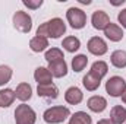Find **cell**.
I'll return each mask as SVG.
<instances>
[{"mask_svg": "<svg viewBox=\"0 0 126 124\" xmlns=\"http://www.w3.org/2000/svg\"><path fill=\"white\" fill-rule=\"evenodd\" d=\"M12 77V69L9 66H0V86L7 83Z\"/></svg>", "mask_w": 126, "mask_h": 124, "instance_id": "26", "label": "cell"}, {"mask_svg": "<svg viewBox=\"0 0 126 124\" xmlns=\"http://www.w3.org/2000/svg\"><path fill=\"white\" fill-rule=\"evenodd\" d=\"M66 18H67V22L70 24V26L75 28V29H81L87 24V15H85V12L81 10V9H78V7H70L66 12Z\"/></svg>", "mask_w": 126, "mask_h": 124, "instance_id": "4", "label": "cell"}, {"mask_svg": "<svg viewBox=\"0 0 126 124\" xmlns=\"http://www.w3.org/2000/svg\"><path fill=\"white\" fill-rule=\"evenodd\" d=\"M107 107V101L103 96H91L88 99V108L94 112H103Z\"/></svg>", "mask_w": 126, "mask_h": 124, "instance_id": "14", "label": "cell"}, {"mask_svg": "<svg viewBox=\"0 0 126 124\" xmlns=\"http://www.w3.org/2000/svg\"><path fill=\"white\" fill-rule=\"evenodd\" d=\"M122 101H123V102L126 104V91H125L123 93H122Z\"/></svg>", "mask_w": 126, "mask_h": 124, "instance_id": "31", "label": "cell"}, {"mask_svg": "<svg viewBox=\"0 0 126 124\" xmlns=\"http://www.w3.org/2000/svg\"><path fill=\"white\" fill-rule=\"evenodd\" d=\"M91 22H93V26L95 29H103L104 31L107 28V25L110 24V18L104 10H95L93 13Z\"/></svg>", "mask_w": 126, "mask_h": 124, "instance_id": "8", "label": "cell"}, {"mask_svg": "<svg viewBox=\"0 0 126 124\" xmlns=\"http://www.w3.org/2000/svg\"><path fill=\"white\" fill-rule=\"evenodd\" d=\"M37 92H38V96L48 98V99H56L57 95H59V89H57L56 85L47 83V85H38Z\"/></svg>", "mask_w": 126, "mask_h": 124, "instance_id": "9", "label": "cell"}, {"mask_svg": "<svg viewBox=\"0 0 126 124\" xmlns=\"http://www.w3.org/2000/svg\"><path fill=\"white\" fill-rule=\"evenodd\" d=\"M69 124H93V120H91V117H90L87 112L78 111V112H75V114L70 117Z\"/></svg>", "mask_w": 126, "mask_h": 124, "instance_id": "22", "label": "cell"}, {"mask_svg": "<svg viewBox=\"0 0 126 124\" xmlns=\"http://www.w3.org/2000/svg\"><path fill=\"white\" fill-rule=\"evenodd\" d=\"M104 35L110 39V41H114V42H117V41H120L122 38H123V31H122V28L120 26H117L116 24H109L107 25V28L104 29Z\"/></svg>", "mask_w": 126, "mask_h": 124, "instance_id": "11", "label": "cell"}, {"mask_svg": "<svg viewBox=\"0 0 126 124\" xmlns=\"http://www.w3.org/2000/svg\"><path fill=\"white\" fill-rule=\"evenodd\" d=\"M107 70H109V67H107V64L104 62H95L93 64V67H91V72L95 76H98L100 79H103L107 74Z\"/></svg>", "mask_w": 126, "mask_h": 124, "instance_id": "24", "label": "cell"}, {"mask_svg": "<svg viewBox=\"0 0 126 124\" xmlns=\"http://www.w3.org/2000/svg\"><path fill=\"white\" fill-rule=\"evenodd\" d=\"M35 111L32 110L30 105H18L15 111V121L16 124H34L35 123Z\"/></svg>", "mask_w": 126, "mask_h": 124, "instance_id": "3", "label": "cell"}, {"mask_svg": "<svg viewBox=\"0 0 126 124\" xmlns=\"http://www.w3.org/2000/svg\"><path fill=\"white\" fill-rule=\"evenodd\" d=\"M106 91L111 96H122L126 91V82L120 76H113L106 82Z\"/></svg>", "mask_w": 126, "mask_h": 124, "instance_id": "5", "label": "cell"}, {"mask_svg": "<svg viewBox=\"0 0 126 124\" xmlns=\"http://www.w3.org/2000/svg\"><path fill=\"white\" fill-rule=\"evenodd\" d=\"M30 47H31L32 51L40 53V51H44V50L48 47V41H47V38L37 35V37H34L31 41H30Z\"/></svg>", "mask_w": 126, "mask_h": 124, "instance_id": "18", "label": "cell"}, {"mask_svg": "<svg viewBox=\"0 0 126 124\" xmlns=\"http://www.w3.org/2000/svg\"><path fill=\"white\" fill-rule=\"evenodd\" d=\"M82 83H84V86L87 88V91H95V89L100 86V83H101V79H100L98 76H95L94 73L90 70V73H87V74L84 76V79H82Z\"/></svg>", "mask_w": 126, "mask_h": 124, "instance_id": "15", "label": "cell"}, {"mask_svg": "<svg viewBox=\"0 0 126 124\" xmlns=\"http://www.w3.org/2000/svg\"><path fill=\"white\" fill-rule=\"evenodd\" d=\"M97 124H113L110 120H101V121H98Z\"/></svg>", "mask_w": 126, "mask_h": 124, "instance_id": "29", "label": "cell"}, {"mask_svg": "<svg viewBox=\"0 0 126 124\" xmlns=\"http://www.w3.org/2000/svg\"><path fill=\"white\" fill-rule=\"evenodd\" d=\"M111 64L117 69H123L126 67V51L117 50L111 54Z\"/></svg>", "mask_w": 126, "mask_h": 124, "instance_id": "20", "label": "cell"}, {"mask_svg": "<svg viewBox=\"0 0 126 124\" xmlns=\"http://www.w3.org/2000/svg\"><path fill=\"white\" fill-rule=\"evenodd\" d=\"M62 47L66 50V51H69V53H75V51H78V50H79L81 42H79V39H78V38H75V37H67V38H64V39H63Z\"/></svg>", "mask_w": 126, "mask_h": 124, "instance_id": "21", "label": "cell"}, {"mask_svg": "<svg viewBox=\"0 0 126 124\" xmlns=\"http://www.w3.org/2000/svg\"><path fill=\"white\" fill-rule=\"evenodd\" d=\"M32 95V88L31 85L28 83H19L18 88H16V92H15V96L21 101H28Z\"/></svg>", "mask_w": 126, "mask_h": 124, "instance_id": "17", "label": "cell"}, {"mask_svg": "<svg viewBox=\"0 0 126 124\" xmlns=\"http://www.w3.org/2000/svg\"><path fill=\"white\" fill-rule=\"evenodd\" d=\"M13 26L18 29V31L24 32V34H28L32 28V19L31 16L22 10H18L15 15H13Z\"/></svg>", "mask_w": 126, "mask_h": 124, "instance_id": "6", "label": "cell"}, {"mask_svg": "<svg viewBox=\"0 0 126 124\" xmlns=\"http://www.w3.org/2000/svg\"><path fill=\"white\" fill-rule=\"evenodd\" d=\"M15 92L12 89H1L0 91V107L7 108L9 105H12V102L15 101Z\"/></svg>", "mask_w": 126, "mask_h": 124, "instance_id": "19", "label": "cell"}, {"mask_svg": "<svg viewBox=\"0 0 126 124\" xmlns=\"http://www.w3.org/2000/svg\"><path fill=\"white\" fill-rule=\"evenodd\" d=\"M82 98H84V95H82V92H81V89L76 88V86L69 88V89L66 91V93H64L66 102H67V104H72V105L79 104V102L82 101Z\"/></svg>", "mask_w": 126, "mask_h": 124, "instance_id": "13", "label": "cell"}, {"mask_svg": "<svg viewBox=\"0 0 126 124\" xmlns=\"http://www.w3.org/2000/svg\"><path fill=\"white\" fill-rule=\"evenodd\" d=\"M64 32H66L64 22H63L60 18H54V19L47 21L43 25H40L38 29H37V35L38 37H44V38H47V37L59 38V37H62Z\"/></svg>", "mask_w": 126, "mask_h": 124, "instance_id": "1", "label": "cell"}, {"mask_svg": "<svg viewBox=\"0 0 126 124\" xmlns=\"http://www.w3.org/2000/svg\"><path fill=\"white\" fill-rule=\"evenodd\" d=\"M48 72L51 73V76L54 77H63L67 73V64L64 63V60H59L54 63H48Z\"/></svg>", "mask_w": 126, "mask_h": 124, "instance_id": "10", "label": "cell"}, {"mask_svg": "<svg viewBox=\"0 0 126 124\" xmlns=\"http://www.w3.org/2000/svg\"><path fill=\"white\" fill-rule=\"evenodd\" d=\"M70 115V111L69 108L66 107H51L48 108L46 112H44V121L48 124H59L64 121L67 117Z\"/></svg>", "mask_w": 126, "mask_h": 124, "instance_id": "2", "label": "cell"}, {"mask_svg": "<svg viewBox=\"0 0 126 124\" xmlns=\"http://www.w3.org/2000/svg\"><path fill=\"white\" fill-rule=\"evenodd\" d=\"M88 51L94 56H103L107 53V44L104 42L103 38L100 37H93L88 41Z\"/></svg>", "mask_w": 126, "mask_h": 124, "instance_id": "7", "label": "cell"}, {"mask_svg": "<svg viewBox=\"0 0 126 124\" xmlns=\"http://www.w3.org/2000/svg\"><path fill=\"white\" fill-rule=\"evenodd\" d=\"M87 64H88V59H87V56H84V54L75 56V59L72 60V67H73L75 72H82V70L87 67Z\"/></svg>", "mask_w": 126, "mask_h": 124, "instance_id": "23", "label": "cell"}, {"mask_svg": "<svg viewBox=\"0 0 126 124\" xmlns=\"http://www.w3.org/2000/svg\"><path fill=\"white\" fill-rule=\"evenodd\" d=\"M34 77L35 80L38 82V85H47V83H51V73L48 72V69L46 67H38L34 73Z\"/></svg>", "mask_w": 126, "mask_h": 124, "instance_id": "16", "label": "cell"}, {"mask_svg": "<svg viewBox=\"0 0 126 124\" xmlns=\"http://www.w3.org/2000/svg\"><path fill=\"white\" fill-rule=\"evenodd\" d=\"M110 121L113 124H122L126 121V108L122 105H116L110 111Z\"/></svg>", "mask_w": 126, "mask_h": 124, "instance_id": "12", "label": "cell"}, {"mask_svg": "<svg viewBox=\"0 0 126 124\" xmlns=\"http://www.w3.org/2000/svg\"><path fill=\"white\" fill-rule=\"evenodd\" d=\"M79 1H81L82 4H90V3H91V0H79Z\"/></svg>", "mask_w": 126, "mask_h": 124, "instance_id": "30", "label": "cell"}, {"mask_svg": "<svg viewBox=\"0 0 126 124\" xmlns=\"http://www.w3.org/2000/svg\"><path fill=\"white\" fill-rule=\"evenodd\" d=\"M27 7H31V9H37V7H40L41 4H43V0H37V1H30V0H24L22 1Z\"/></svg>", "mask_w": 126, "mask_h": 124, "instance_id": "27", "label": "cell"}, {"mask_svg": "<svg viewBox=\"0 0 126 124\" xmlns=\"http://www.w3.org/2000/svg\"><path fill=\"white\" fill-rule=\"evenodd\" d=\"M46 60H47L48 63H54V62H59V60H64L62 50H59V48H51V50H48V51L46 53Z\"/></svg>", "mask_w": 126, "mask_h": 124, "instance_id": "25", "label": "cell"}, {"mask_svg": "<svg viewBox=\"0 0 126 124\" xmlns=\"http://www.w3.org/2000/svg\"><path fill=\"white\" fill-rule=\"evenodd\" d=\"M117 19H119V22L122 24V26H123V28H126V9H123V10L119 13Z\"/></svg>", "mask_w": 126, "mask_h": 124, "instance_id": "28", "label": "cell"}]
</instances>
